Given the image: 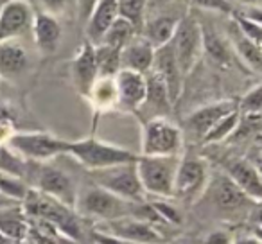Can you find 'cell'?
Wrapping results in <instances>:
<instances>
[{"mask_svg":"<svg viewBox=\"0 0 262 244\" xmlns=\"http://www.w3.org/2000/svg\"><path fill=\"white\" fill-rule=\"evenodd\" d=\"M200 26H201V38H203V52H207L214 63H219V65H223V66L228 65L230 52H228V49H226L225 41L221 40V36H219L212 27L205 26V24H201V22H200Z\"/></svg>","mask_w":262,"mask_h":244,"instance_id":"obj_28","label":"cell"},{"mask_svg":"<svg viewBox=\"0 0 262 244\" xmlns=\"http://www.w3.org/2000/svg\"><path fill=\"white\" fill-rule=\"evenodd\" d=\"M239 4H244V6H260L262 0H235Z\"/></svg>","mask_w":262,"mask_h":244,"instance_id":"obj_45","label":"cell"},{"mask_svg":"<svg viewBox=\"0 0 262 244\" xmlns=\"http://www.w3.org/2000/svg\"><path fill=\"white\" fill-rule=\"evenodd\" d=\"M153 207V210L158 214V217L162 219L165 226H176L182 223V214L180 210L174 207V205H169V203H162V201H153L149 203Z\"/></svg>","mask_w":262,"mask_h":244,"instance_id":"obj_36","label":"cell"},{"mask_svg":"<svg viewBox=\"0 0 262 244\" xmlns=\"http://www.w3.org/2000/svg\"><path fill=\"white\" fill-rule=\"evenodd\" d=\"M8 144L24 160L34 162V164H45V162L52 160L59 154H67L69 140H61L43 131H33L13 133Z\"/></svg>","mask_w":262,"mask_h":244,"instance_id":"obj_8","label":"cell"},{"mask_svg":"<svg viewBox=\"0 0 262 244\" xmlns=\"http://www.w3.org/2000/svg\"><path fill=\"white\" fill-rule=\"evenodd\" d=\"M34 190L45 194V196L52 197V199L59 201V203L67 205V207L74 208L76 207L77 192L76 185H74L72 178L61 169L54 167V165L38 164L34 167Z\"/></svg>","mask_w":262,"mask_h":244,"instance_id":"obj_10","label":"cell"},{"mask_svg":"<svg viewBox=\"0 0 262 244\" xmlns=\"http://www.w3.org/2000/svg\"><path fill=\"white\" fill-rule=\"evenodd\" d=\"M72 77L79 94L88 97L92 86L99 77L97 63H95V45H92L90 41H84L81 45L79 52L72 63Z\"/></svg>","mask_w":262,"mask_h":244,"instance_id":"obj_17","label":"cell"},{"mask_svg":"<svg viewBox=\"0 0 262 244\" xmlns=\"http://www.w3.org/2000/svg\"><path fill=\"white\" fill-rule=\"evenodd\" d=\"M233 244H260L253 235L250 237H239V239H233Z\"/></svg>","mask_w":262,"mask_h":244,"instance_id":"obj_42","label":"cell"},{"mask_svg":"<svg viewBox=\"0 0 262 244\" xmlns=\"http://www.w3.org/2000/svg\"><path fill=\"white\" fill-rule=\"evenodd\" d=\"M18 201L11 199V197L4 196V194L0 192V208H6V207H13V205H16Z\"/></svg>","mask_w":262,"mask_h":244,"instance_id":"obj_43","label":"cell"},{"mask_svg":"<svg viewBox=\"0 0 262 244\" xmlns=\"http://www.w3.org/2000/svg\"><path fill=\"white\" fill-rule=\"evenodd\" d=\"M208 169L201 158L198 157H180V164L174 176V190L172 196L192 201L207 185Z\"/></svg>","mask_w":262,"mask_h":244,"instance_id":"obj_11","label":"cell"},{"mask_svg":"<svg viewBox=\"0 0 262 244\" xmlns=\"http://www.w3.org/2000/svg\"><path fill=\"white\" fill-rule=\"evenodd\" d=\"M251 165H253L255 171H257V172H258V176L262 178V151L257 154V157H255V160L251 162Z\"/></svg>","mask_w":262,"mask_h":244,"instance_id":"obj_44","label":"cell"},{"mask_svg":"<svg viewBox=\"0 0 262 244\" xmlns=\"http://www.w3.org/2000/svg\"><path fill=\"white\" fill-rule=\"evenodd\" d=\"M171 45L183 77L189 76L194 66H196L201 52H203L201 26H200V20L192 13H185L183 18L180 20L174 36L171 40Z\"/></svg>","mask_w":262,"mask_h":244,"instance_id":"obj_9","label":"cell"},{"mask_svg":"<svg viewBox=\"0 0 262 244\" xmlns=\"http://www.w3.org/2000/svg\"><path fill=\"white\" fill-rule=\"evenodd\" d=\"M183 133L167 117H155L144 122L142 157H180Z\"/></svg>","mask_w":262,"mask_h":244,"instance_id":"obj_5","label":"cell"},{"mask_svg":"<svg viewBox=\"0 0 262 244\" xmlns=\"http://www.w3.org/2000/svg\"><path fill=\"white\" fill-rule=\"evenodd\" d=\"M192 4L203 9H215V11L230 13L232 11V4L228 0H192Z\"/></svg>","mask_w":262,"mask_h":244,"instance_id":"obj_38","label":"cell"},{"mask_svg":"<svg viewBox=\"0 0 262 244\" xmlns=\"http://www.w3.org/2000/svg\"><path fill=\"white\" fill-rule=\"evenodd\" d=\"M201 244H233V237L228 230L217 228V230L208 232L207 235L203 237Z\"/></svg>","mask_w":262,"mask_h":244,"instance_id":"obj_37","label":"cell"},{"mask_svg":"<svg viewBox=\"0 0 262 244\" xmlns=\"http://www.w3.org/2000/svg\"><path fill=\"white\" fill-rule=\"evenodd\" d=\"M67 154L76 158L84 169H88V172L113 167V165L133 164V162L139 160V154L133 153V151L102 142V140H97L94 137L69 142L67 144Z\"/></svg>","mask_w":262,"mask_h":244,"instance_id":"obj_2","label":"cell"},{"mask_svg":"<svg viewBox=\"0 0 262 244\" xmlns=\"http://www.w3.org/2000/svg\"><path fill=\"white\" fill-rule=\"evenodd\" d=\"M155 47L144 36H135L120 51V70H131L146 76L153 66Z\"/></svg>","mask_w":262,"mask_h":244,"instance_id":"obj_18","label":"cell"},{"mask_svg":"<svg viewBox=\"0 0 262 244\" xmlns=\"http://www.w3.org/2000/svg\"><path fill=\"white\" fill-rule=\"evenodd\" d=\"M253 237L262 244V226H253Z\"/></svg>","mask_w":262,"mask_h":244,"instance_id":"obj_46","label":"cell"},{"mask_svg":"<svg viewBox=\"0 0 262 244\" xmlns=\"http://www.w3.org/2000/svg\"><path fill=\"white\" fill-rule=\"evenodd\" d=\"M88 99L92 101L95 109L106 112L117 106V86L115 77H97V81L92 86Z\"/></svg>","mask_w":262,"mask_h":244,"instance_id":"obj_27","label":"cell"},{"mask_svg":"<svg viewBox=\"0 0 262 244\" xmlns=\"http://www.w3.org/2000/svg\"><path fill=\"white\" fill-rule=\"evenodd\" d=\"M34 13L27 0H8L0 8V43L22 36L33 27Z\"/></svg>","mask_w":262,"mask_h":244,"instance_id":"obj_12","label":"cell"},{"mask_svg":"<svg viewBox=\"0 0 262 244\" xmlns=\"http://www.w3.org/2000/svg\"><path fill=\"white\" fill-rule=\"evenodd\" d=\"M135 205L137 203L124 201L120 197L113 196L108 190L94 185L77 196L76 207L74 208H77L79 214L101 223V221H113V219L126 217V215H133Z\"/></svg>","mask_w":262,"mask_h":244,"instance_id":"obj_7","label":"cell"},{"mask_svg":"<svg viewBox=\"0 0 262 244\" xmlns=\"http://www.w3.org/2000/svg\"><path fill=\"white\" fill-rule=\"evenodd\" d=\"M251 217H253L255 226H262V201L260 203H255V210L251 214Z\"/></svg>","mask_w":262,"mask_h":244,"instance_id":"obj_41","label":"cell"},{"mask_svg":"<svg viewBox=\"0 0 262 244\" xmlns=\"http://www.w3.org/2000/svg\"><path fill=\"white\" fill-rule=\"evenodd\" d=\"M180 157H142L137 160V172L146 196L172 197L174 176Z\"/></svg>","mask_w":262,"mask_h":244,"instance_id":"obj_4","label":"cell"},{"mask_svg":"<svg viewBox=\"0 0 262 244\" xmlns=\"http://www.w3.org/2000/svg\"><path fill=\"white\" fill-rule=\"evenodd\" d=\"M99 0H76L77 4V13H79V20L83 24L88 22V18H90L92 11H94V8L97 6Z\"/></svg>","mask_w":262,"mask_h":244,"instance_id":"obj_39","label":"cell"},{"mask_svg":"<svg viewBox=\"0 0 262 244\" xmlns=\"http://www.w3.org/2000/svg\"><path fill=\"white\" fill-rule=\"evenodd\" d=\"M90 178L94 185L108 190L124 201L144 203L146 199V192H144L139 172H137V162L90 171Z\"/></svg>","mask_w":262,"mask_h":244,"instance_id":"obj_3","label":"cell"},{"mask_svg":"<svg viewBox=\"0 0 262 244\" xmlns=\"http://www.w3.org/2000/svg\"><path fill=\"white\" fill-rule=\"evenodd\" d=\"M29 65L27 52L16 40L0 43V76L6 79L18 77Z\"/></svg>","mask_w":262,"mask_h":244,"instance_id":"obj_22","label":"cell"},{"mask_svg":"<svg viewBox=\"0 0 262 244\" xmlns=\"http://www.w3.org/2000/svg\"><path fill=\"white\" fill-rule=\"evenodd\" d=\"M233 22L237 24L243 34L262 52V24H257L253 20H250L244 15H235L233 16Z\"/></svg>","mask_w":262,"mask_h":244,"instance_id":"obj_35","label":"cell"},{"mask_svg":"<svg viewBox=\"0 0 262 244\" xmlns=\"http://www.w3.org/2000/svg\"><path fill=\"white\" fill-rule=\"evenodd\" d=\"M117 106L126 112H139L146 101L147 83L146 76L131 70H119L115 76Z\"/></svg>","mask_w":262,"mask_h":244,"instance_id":"obj_14","label":"cell"},{"mask_svg":"<svg viewBox=\"0 0 262 244\" xmlns=\"http://www.w3.org/2000/svg\"><path fill=\"white\" fill-rule=\"evenodd\" d=\"M215 197V205L219 208H225V210H237L239 207H243L246 201H250L232 182L228 180V176H223L217 182L212 185Z\"/></svg>","mask_w":262,"mask_h":244,"instance_id":"obj_26","label":"cell"},{"mask_svg":"<svg viewBox=\"0 0 262 244\" xmlns=\"http://www.w3.org/2000/svg\"><path fill=\"white\" fill-rule=\"evenodd\" d=\"M0 174L20 180L27 176V162L4 144H0Z\"/></svg>","mask_w":262,"mask_h":244,"instance_id":"obj_32","label":"cell"},{"mask_svg":"<svg viewBox=\"0 0 262 244\" xmlns=\"http://www.w3.org/2000/svg\"><path fill=\"white\" fill-rule=\"evenodd\" d=\"M226 176L228 180L251 201V203H260L262 201V178L251 162L235 158L226 164Z\"/></svg>","mask_w":262,"mask_h":244,"instance_id":"obj_16","label":"cell"},{"mask_svg":"<svg viewBox=\"0 0 262 244\" xmlns=\"http://www.w3.org/2000/svg\"><path fill=\"white\" fill-rule=\"evenodd\" d=\"M151 72H155L162 79V83L167 88V94L171 102L174 104L176 101L182 95L183 88V74L180 70V65L176 61L174 51H172V45L169 41L164 47L155 49V58H153V66H151Z\"/></svg>","mask_w":262,"mask_h":244,"instance_id":"obj_13","label":"cell"},{"mask_svg":"<svg viewBox=\"0 0 262 244\" xmlns=\"http://www.w3.org/2000/svg\"><path fill=\"white\" fill-rule=\"evenodd\" d=\"M135 36H139V33H137L135 27L131 26L129 22H126L124 18H117L115 22L110 26V29L104 33L101 43L122 51V49L126 47V45L129 43Z\"/></svg>","mask_w":262,"mask_h":244,"instance_id":"obj_29","label":"cell"},{"mask_svg":"<svg viewBox=\"0 0 262 244\" xmlns=\"http://www.w3.org/2000/svg\"><path fill=\"white\" fill-rule=\"evenodd\" d=\"M237 109H239L241 117L243 115H260L262 113V84H257L251 88L241 102H237Z\"/></svg>","mask_w":262,"mask_h":244,"instance_id":"obj_34","label":"cell"},{"mask_svg":"<svg viewBox=\"0 0 262 244\" xmlns=\"http://www.w3.org/2000/svg\"><path fill=\"white\" fill-rule=\"evenodd\" d=\"M228 38H230V41H232L233 49L237 51V54L241 56V59H243L251 70L262 74V52L244 36L243 31L237 27L235 22L230 24Z\"/></svg>","mask_w":262,"mask_h":244,"instance_id":"obj_25","label":"cell"},{"mask_svg":"<svg viewBox=\"0 0 262 244\" xmlns=\"http://www.w3.org/2000/svg\"><path fill=\"white\" fill-rule=\"evenodd\" d=\"M183 16H174V15H157L153 18L144 20V27L140 36H144L155 49L164 47L172 40L178 27L180 20Z\"/></svg>","mask_w":262,"mask_h":244,"instance_id":"obj_21","label":"cell"},{"mask_svg":"<svg viewBox=\"0 0 262 244\" xmlns=\"http://www.w3.org/2000/svg\"><path fill=\"white\" fill-rule=\"evenodd\" d=\"M146 83H147V94H146V101H144L140 109L151 108L157 112L155 117H165V113H169V109H171V106H172L165 84L162 83L160 77L155 72H151V70L146 74Z\"/></svg>","mask_w":262,"mask_h":244,"instance_id":"obj_24","label":"cell"},{"mask_svg":"<svg viewBox=\"0 0 262 244\" xmlns=\"http://www.w3.org/2000/svg\"><path fill=\"white\" fill-rule=\"evenodd\" d=\"M24 212L22 205L16 203L13 207L0 208V233L16 240H24L29 233V221Z\"/></svg>","mask_w":262,"mask_h":244,"instance_id":"obj_23","label":"cell"},{"mask_svg":"<svg viewBox=\"0 0 262 244\" xmlns=\"http://www.w3.org/2000/svg\"><path fill=\"white\" fill-rule=\"evenodd\" d=\"M41 6L45 8V13L49 15H58V13H63L67 9V6L70 4V0H40Z\"/></svg>","mask_w":262,"mask_h":244,"instance_id":"obj_40","label":"cell"},{"mask_svg":"<svg viewBox=\"0 0 262 244\" xmlns=\"http://www.w3.org/2000/svg\"><path fill=\"white\" fill-rule=\"evenodd\" d=\"M117 18H119L117 0H99L86 22V41H90L92 45L101 43L104 33Z\"/></svg>","mask_w":262,"mask_h":244,"instance_id":"obj_20","label":"cell"},{"mask_svg":"<svg viewBox=\"0 0 262 244\" xmlns=\"http://www.w3.org/2000/svg\"><path fill=\"white\" fill-rule=\"evenodd\" d=\"M22 208L27 214V217L41 219L49 223L54 228H58L63 235L81 242L83 239V230H81L79 215L74 212V208L45 196L34 189H29L26 199L22 201Z\"/></svg>","mask_w":262,"mask_h":244,"instance_id":"obj_1","label":"cell"},{"mask_svg":"<svg viewBox=\"0 0 262 244\" xmlns=\"http://www.w3.org/2000/svg\"><path fill=\"white\" fill-rule=\"evenodd\" d=\"M95 232L131 244H169L171 240L162 228L135 215H126L113 221H101L95 225Z\"/></svg>","mask_w":262,"mask_h":244,"instance_id":"obj_6","label":"cell"},{"mask_svg":"<svg viewBox=\"0 0 262 244\" xmlns=\"http://www.w3.org/2000/svg\"><path fill=\"white\" fill-rule=\"evenodd\" d=\"M95 63L99 77H115L120 70V51L108 45H95Z\"/></svg>","mask_w":262,"mask_h":244,"instance_id":"obj_30","label":"cell"},{"mask_svg":"<svg viewBox=\"0 0 262 244\" xmlns=\"http://www.w3.org/2000/svg\"><path fill=\"white\" fill-rule=\"evenodd\" d=\"M61 26H59L58 18L49 13H38L34 15L33 20V34L36 47L40 49L43 54H52L58 49L59 41H61Z\"/></svg>","mask_w":262,"mask_h":244,"instance_id":"obj_19","label":"cell"},{"mask_svg":"<svg viewBox=\"0 0 262 244\" xmlns=\"http://www.w3.org/2000/svg\"><path fill=\"white\" fill-rule=\"evenodd\" d=\"M239 122H241V113H239V109H235V112H232L226 117H223L217 124H215L214 128H212L210 131L203 137L201 142L203 144H217V142H221V140L228 139V137L232 135L237 128H239Z\"/></svg>","mask_w":262,"mask_h":244,"instance_id":"obj_33","label":"cell"},{"mask_svg":"<svg viewBox=\"0 0 262 244\" xmlns=\"http://www.w3.org/2000/svg\"><path fill=\"white\" fill-rule=\"evenodd\" d=\"M147 0H117V13L119 18H124L135 27L137 33H142L144 20H146Z\"/></svg>","mask_w":262,"mask_h":244,"instance_id":"obj_31","label":"cell"},{"mask_svg":"<svg viewBox=\"0 0 262 244\" xmlns=\"http://www.w3.org/2000/svg\"><path fill=\"white\" fill-rule=\"evenodd\" d=\"M237 102L225 99V101L212 102V104H205L201 108H198L196 112H192L185 120V126L196 139L203 140V137L217 124L223 117H226L228 113L235 112Z\"/></svg>","mask_w":262,"mask_h":244,"instance_id":"obj_15","label":"cell"}]
</instances>
